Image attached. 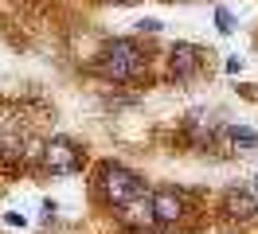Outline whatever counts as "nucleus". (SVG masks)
I'll list each match as a JSON object with an SVG mask.
<instances>
[{
    "mask_svg": "<svg viewBox=\"0 0 258 234\" xmlns=\"http://www.w3.org/2000/svg\"><path fill=\"white\" fill-rule=\"evenodd\" d=\"M149 191H153L149 180L141 172H133L129 164H121V160H98L90 168V199L98 207L113 211V215H121L129 203L145 199Z\"/></svg>",
    "mask_w": 258,
    "mask_h": 234,
    "instance_id": "2",
    "label": "nucleus"
},
{
    "mask_svg": "<svg viewBox=\"0 0 258 234\" xmlns=\"http://www.w3.org/2000/svg\"><path fill=\"white\" fill-rule=\"evenodd\" d=\"M117 218L129 222V226H157V222H153V203H149V195H145V199H137V203H129Z\"/></svg>",
    "mask_w": 258,
    "mask_h": 234,
    "instance_id": "10",
    "label": "nucleus"
},
{
    "mask_svg": "<svg viewBox=\"0 0 258 234\" xmlns=\"http://www.w3.org/2000/svg\"><path fill=\"white\" fill-rule=\"evenodd\" d=\"M219 218L231 226H254L258 222V191L254 187H227L219 199Z\"/></svg>",
    "mask_w": 258,
    "mask_h": 234,
    "instance_id": "8",
    "label": "nucleus"
},
{
    "mask_svg": "<svg viewBox=\"0 0 258 234\" xmlns=\"http://www.w3.org/2000/svg\"><path fill=\"white\" fill-rule=\"evenodd\" d=\"M242 70V59H235V55H231V59H227V74H239Z\"/></svg>",
    "mask_w": 258,
    "mask_h": 234,
    "instance_id": "13",
    "label": "nucleus"
},
{
    "mask_svg": "<svg viewBox=\"0 0 258 234\" xmlns=\"http://www.w3.org/2000/svg\"><path fill=\"white\" fill-rule=\"evenodd\" d=\"M208 55L200 43H188V39H176V43L164 51V74L172 78V82H192L208 70Z\"/></svg>",
    "mask_w": 258,
    "mask_h": 234,
    "instance_id": "6",
    "label": "nucleus"
},
{
    "mask_svg": "<svg viewBox=\"0 0 258 234\" xmlns=\"http://www.w3.org/2000/svg\"><path fill=\"white\" fill-rule=\"evenodd\" d=\"M133 28L141 31V35H157V31H161L164 24H161V20H153V16H145V20H137V24H133Z\"/></svg>",
    "mask_w": 258,
    "mask_h": 234,
    "instance_id": "12",
    "label": "nucleus"
},
{
    "mask_svg": "<svg viewBox=\"0 0 258 234\" xmlns=\"http://www.w3.org/2000/svg\"><path fill=\"white\" fill-rule=\"evenodd\" d=\"M219 129H223L219 113L200 106V109H188V117L180 121V137L188 140L196 152H208V148H215V140H219Z\"/></svg>",
    "mask_w": 258,
    "mask_h": 234,
    "instance_id": "7",
    "label": "nucleus"
},
{
    "mask_svg": "<svg viewBox=\"0 0 258 234\" xmlns=\"http://www.w3.org/2000/svg\"><path fill=\"white\" fill-rule=\"evenodd\" d=\"M215 148H227L231 156H250V152H258V129H250V125H235V121H223Z\"/></svg>",
    "mask_w": 258,
    "mask_h": 234,
    "instance_id": "9",
    "label": "nucleus"
},
{
    "mask_svg": "<svg viewBox=\"0 0 258 234\" xmlns=\"http://www.w3.org/2000/svg\"><path fill=\"white\" fill-rule=\"evenodd\" d=\"M43 140H35L28 129H0V172H32L39 168Z\"/></svg>",
    "mask_w": 258,
    "mask_h": 234,
    "instance_id": "4",
    "label": "nucleus"
},
{
    "mask_svg": "<svg viewBox=\"0 0 258 234\" xmlns=\"http://www.w3.org/2000/svg\"><path fill=\"white\" fill-rule=\"evenodd\" d=\"M86 168V148H82L75 137H51L43 140V156H39V172L47 176H75V172Z\"/></svg>",
    "mask_w": 258,
    "mask_h": 234,
    "instance_id": "5",
    "label": "nucleus"
},
{
    "mask_svg": "<svg viewBox=\"0 0 258 234\" xmlns=\"http://www.w3.org/2000/svg\"><path fill=\"white\" fill-rule=\"evenodd\" d=\"M250 187H254V191H258V176H254V184H250Z\"/></svg>",
    "mask_w": 258,
    "mask_h": 234,
    "instance_id": "15",
    "label": "nucleus"
},
{
    "mask_svg": "<svg viewBox=\"0 0 258 234\" xmlns=\"http://www.w3.org/2000/svg\"><path fill=\"white\" fill-rule=\"evenodd\" d=\"M149 203H153V222L157 226H188V218L200 211V203L188 187L176 184H161L149 191Z\"/></svg>",
    "mask_w": 258,
    "mask_h": 234,
    "instance_id": "3",
    "label": "nucleus"
},
{
    "mask_svg": "<svg viewBox=\"0 0 258 234\" xmlns=\"http://www.w3.org/2000/svg\"><path fill=\"white\" fill-rule=\"evenodd\" d=\"M98 4H137V0H98Z\"/></svg>",
    "mask_w": 258,
    "mask_h": 234,
    "instance_id": "14",
    "label": "nucleus"
},
{
    "mask_svg": "<svg viewBox=\"0 0 258 234\" xmlns=\"http://www.w3.org/2000/svg\"><path fill=\"white\" fill-rule=\"evenodd\" d=\"M90 70L113 86H141L153 74V51L133 35H117V39H106L98 47Z\"/></svg>",
    "mask_w": 258,
    "mask_h": 234,
    "instance_id": "1",
    "label": "nucleus"
},
{
    "mask_svg": "<svg viewBox=\"0 0 258 234\" xmlns=\"http://www.w3.org/2000/svg\"><path fill=\"white\" fill-rule=\"evenodd\" d=\"M215 31H219V35H231V31H235V16H231V8H223V4L215 8Z\"/></svg>",
    "mask_w": 258,
    "mask_h": 234,
    "instance_id": "11",
    "label": "nucleus"
}]
</instances>
